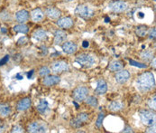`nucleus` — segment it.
<instances>
[{"label":"nucleus","instance_id":"f257e3e1","mask_svg":"<svg viewBox=\"0 0 156 133\" xmlns=\"http://www.w3.org/2000/svg\"><path fill=\"white\" fill-rule=\"evenodd\" d=\"M136 86H137V89L142 92H146V91H151L155 86L154 75L149 72L142 73L141 75L137 77Z\"/></svg>","mask_w":156,"mask_h":133},{"label":"nucleus","instance_id":"f03ea898","mask_svg":"<svg viewBox=\"0 0 156 133\" xmlns=\"http://www.w3.org/2000/svg\"><path fill=\"white\" fill-rule=\"evenodd\" d=\"M140 118L142 122L146 126H153L155 123V114L153 111L143 110L140 111Z\"/></svg>","mask_w":156,"mask_h":133},{"label":"nucleus","instance_id":"7ed1b4c3","mask_svg":"<svg viewBox=\"0 0 156 133\" xmlns=\"http://www.w3.org/2000/svg\"><path fill=\"white\" fill-rule=\"evenodd\" d=\"M75 62L83 67H91L95 63V59L88 54H80L76 57Z\"/></svg>","mask_w":156,"mask_h":133},{"label":"nucleus","instance_id":"20e7f679","mask_svg":"<svg viewBox=\"0 0 156 133\" xmlns=\"http://www.w3.org/2000/svg\"><path fill=\"white\" fill-rule=\"evenodd\" d=\"M88 93H89V89L85 86H79L75 89L72 92V96H73V99L76 101V102H82L86 99V97L88 96Z\"/></svg>","mask_w":156,"mask_h":133},{"label":"nucleus","instance_id":"39448f33","mask_svg":"<svg viewBox=\"0 0 156 133\" xmlns=\"http://www.w3.org/2000/svg\"><path fill=\"white\" fill-rule=\"evenodd\" d=\"M48 127L44 121H34L28 126V132H47Z\"/></svg>","mask_w":156,"mask_h":133},{"label":"nucleus","instance_id":"423d86ee","mask_svg":"<svg viewBox=\"0 0 156 133\" xmlns=\"http://www.w3.org/2000/svg\"><path fill=\"white\" fill-rule=\"evenodd\" d=\"M88 120H89V114H87V113H80L75 119H73L70 121V125H71V127L78 129V128L83 126L84 124H86Z\"/></svg>","mask_w":156,"mask_h":133},{"label":"nucleus","instance_id":"0eeeda50","mask_svg":"<svg viewBox=\"0 0 156 133\" xmlns=\"http://www.w3.org/2000/svg\"><path fill=\"white\" fill-rule=\"evenodd\" d=\"M75 14L82 18L88 19L93 16V11L89 8V6H85V5H80L75 9Z\"/></svg>","mask_w":156,"mask_h":133},{"label":"nucleus","instance_id":"6e6552de","mask_svg":"<svg viewBox=\"0 0 156 133\" xmlns=\"http://www.w3.org/2000/svg\"><path fill=\"white\" fill-rule=\"evenodd\" d=\"M108 6L114 13H122L127 9V4L121 0L112 2L109 4Z\"/></svg>","mask_w":156,"mask_h":133},{"label":"nucleus","instance_id":"1a4fd4ad","mask_svg":"<svg viewBox=\"0 0 156 133\" xmlns=\"http://www.w3.org/2000/svg\"><path fill=\"white\" fill-rule=\"evenodd\" d=\"M69 70V65L65 61H56L51 64V71L58 73Z\"/></svg>","mask_w":156,"mask_h":133},{"label":"nucleus","instance_id":"9d476101","mask_svg":"<svg viewBox=\"0 0 156 133\" xmlns=\"http://www.w3.org/2000/svg\"><path fill=\"white\" fill-rule=\"evenodd\" d=\"M61 78L57 75H47L43 81V83L47 87H51L53 85H56L60 83Z\"/></svg>","mask_w":156,"mask_h":133},{"label":"nucleus","instance_id":"9b49d317","mask_svg":"<svg viewBox=\"0 0 156 133\" xmlns=\"http://www.w3.org/2000/svg\"><path fill=\"white\" fill-rule=\"evenodd\" d=\"M115 81L118 83H125L128 81V79L130 78V73L128 71H126V70H122L118 72H116L115 74Z\"/></svg>","mask_w":156,"mask_h":133},{"label":"nucleus","instance_id":"f8f14e48","mask_svg":"<svg viewBox=\"0 0 156 133\" xmlns=\"http://www.w3.org/2000/svg\"><path fill=\"white\" fill-rule=\"evenodd\" d=\"M57 24L59 25V27L61 28H63V29H69L70 28L72 25H73V21L70 17H62V18H59L58 21H57Z\"/></svg>","mask_w":156,"mask_h":133},{"label":"nucleus","instance_id":"ddd939ff","mask_svg":"<svg viewBox=\"0 0 156 133\" xmlns=\"http://www.w3.org/2000/svg\"><path fill=\"white\" fill-rule=\"evenodd\" d=\"M67 39V34L62 30H57L54 35V43L55 44H62Z\"/></svg>","mask_w":156,"mask_h":133},{"label":"nucleus","instance_id":"4468645a","mask_svg":"<svg viewBox=\"0 0 156 133\" xmlns=\"http://www.w3.org/2000/svg\"><path fill=\"white\" fill-rule=\"evenodd\" d=\"M108 91V84L107 83L102 80V79H99L98 81V85H97V88L95 90V93L98 94V95H103L107 92Z\"/></svg>","mask_w":156,"mask_h":133},{"label":"nucleus","instance_id":"2eb2a0df","mask_svg":"<svg viewBox=\"0 0 156 133\" xmlns=\"http://www.w3.org/2000/svg\"><path fill=\"white\" fill-rule=\"evenodd\" d=\"M31 17H32V20L34 22L38 23L43 21V19L44 17V12L40 8H35V9H34L32 11Z\"/></svg>","mask_w":156,"mask_h":133},{"label":"nucleus","instance_id":"dca6fc26","mask_svg":"<svg viewBox=\"0 0 156 133\" xmlns=\"http://www.w3.org/2000/svg\"><path fill=\"white\" fill-rule=\"evenodd\" d=\"M31 99L29 98H24V99H22L21 101L18 102L17 105H16V109L17 111H26L28 108H30L31 106Z\"/></svg>","mask_w":156,"mask_h":133},{"label":"nucleus","instance_id":"f3484780","mask_svg":"<svg viewBox=\"0 0 156 133\" xmlns=\"http://www.w3.org/2000/svg\"><path fill=\"white\" fill-rule=\"evenodd\" d=\"M77 44L72 43V42H66L62 44V50L68 54H72L77 52Z\"/></svg>","mask_w":156,"mask_h":133},{"label":"nucleus","instance_id":"a211bd4d","mask_svg":"<svg viewBox=\"0 0 156 133\" xmlns=\"http://www.w3.org/2000/svg\"><path fill=\"white\" fill-rule=\"evenodd\" d=\"M45 15L51 18V19H58L61 15H62V12L57 9V8H53V7H51V8H48L46 11H45Z\"/></svg>","mask_w":156,"mask_h":133},{"label":"nucleus","instance_id":"6ab92c4d","mask_svg":"<svg viewBox=\"0 0 156 133\" xmlns=\"http://www.w3.org/2000/svg\"><path fill=\"white\" fill-rule=\"evenodd\" d=\"M29 12L26 11V10H20L16 13V21L21 24H23V23L27 22L28 19H29Z\"/></svg>","mask_w":156,"mask_h":133},{"label":"nucleus","instance_id":"aec40b11","mask_svg":"<svg viewBox=\"0 0 156 133\" xmlns=\"http://www.w3.org/2000/svg\"><path fill=\"white\" fill-rule=\"evenodd\" d=\"M33 37L37 41H44L47 38V34L44 30L38 29V30L34 31V33L33 34Z\"/></svg>","mask_w":156,"mask_h":133},{"label":"nucleus","instance_id":"412c9836","mask_svg":"<svg viewBox=\"0 0 156 133\" xmlns=\"http://www.w3.org/2000/svg\"><path fill=\"white\" fill-rule=\"evenodd\" d=\"M123 108H124V104L122 102H117V101L112 102L108 105V109L111 111H114V112L121 111Z\"/></svg>","mask_w":156,"mask_h":133},{"label":"nucleus","instance_id":"4be33fe9","mask_svg":"<svg viewBox=\"0 0 156 133\" xmlns=\"http://www.w3.org/2000/svg\"><path fill=\"white\" fill-rule=\"evenodd\" d=\"M123 66H124V65H123L122 62H120V61H113L108 65V70L111 71V72H117V71L122 70Z\"/></svg>","mask_w":156,"mask_h":133},{"label":"nucleus","instance_id":"5701e85b","mask_svg":"<svg viewBox=\"0 0 156 133\" xmlns=\"http://www.w3.org/2000/svg\"><path fill=\"white\" fill-rule=\"evenodd\" d=\"M147 30H148V28L146 25H139L135 29V34L139 37H144L146 35Z\"/></svg>","mask_w":156,"mask_h":133},{"label":"nucleus","instance_id":"b1692460","mask_svg":"<svg viewBox=\"0 0 156 133\" xmlns=\"http://www.w3.org/2000/svg\"><path fill=\"white\" fill-rule=\"evenodd\" d=\"M11 113V108L5 104H0V115L2 117H6Z\"/></svg>","mask_w":156,"mask_h":133},{"label":"nucleus","instance_id":"393cba45","mask_svg":"<svg viewBox=\"0 0 156 133\" xmlns=\"http://www.w3.org/2000/svg\"><path fill=\"white\" fill-rule=\"evenodd\" d=\"M36 109H37V111H39L40 113H44L46 110L48 109V102H47V101L44 100V99L41 100L39 104L37 105Z\"/></svg>","mask_w":156,"mask_h":133},{"label":"nucleus","instance_id":"a878e982","mask_svg":"<svg viewBox=\"0 0 156 133\" xmlns=\"http://www.w3.org/2000/svg\"><path fill=\"white\" fill-rule=\"evenodd\" d=\"M14 31L16 33H21V34H26L28 31H29V28L27 25L21 24H18V25H16L14 27Z\"/></svg>","mask_w":156,"mask_h":133},{"label":"nucleus","instance_id":"bb28decb","mask_svg":"<svg viewBox=\"0 0 156 133\" xmlns=\"http://www.w3.org/2000/svg\"><path fill=\"white\" fill-rule=\"evenodd\" d=\"M140 56H141V58H142L144 61L147 62V61H150L151 59H153L154 54H153V53H152L151 51L145 50V51H144V52L141 53V55H140Z\"/></svg>","mask_w":156,"mask_h":133},{"label":"nucleus","instance_id":"cd10ccee","mask_svg":"<svg viewBox=\"0 0 156 133\" xmlns=\"http://www.w3.org/2000/svg\"><path fill=\"white\" fill-rule=\"evenodd\" d=\"M85 101H86V103H87V104H89V106H91V107H93V108L97 107V106H98V104L97 98H96V97H94V96H89V97H88V98L86 97Z\"/></svg>","mask_w":156,"mask_h":133},{"label":"nucleus","instance_id":"c85d7f7f","mask_svg":"<svg viewBox=\"0 0 156 133\" xmlns=\"http://www.w3.org/2000/svg\"><path fill=\"white\" fill-rule=\"evenodd\" d=\"M50 72H51V70L46 66H43L39 70V75L42 77H45V76L49 75Z\"/></svg>","mask_w":156,"mask_h":133},{"label":"nucleus","instance_id":"c756f323","mask_svg":"<svg viewBox=\"0 0 156 133\" xmlns=\"http://www.w3.org/2000/svg\"><path fill=\"white\" fill-rule=\"evenodd\" d=\"M105 118V113L104 112H100L99 115H98V120L96 122V127L97 128H100L102 126V122H103V120Z\"/></svg>","mask_w":156,"mask_h":133},{"label":"nucleus","instance_id":"7c9ffc66","mask_svg":"<svg viewBox=\"0 0 156 133\" xmlns=\"http://www.w3.org/2000/svg\"><path fill=\"white\" fill-rule=\"evenodd\" d=\"M129 63H130V65H131L139 67V68H146V67H147V65H146L140 64V63H138V62H135V61H134V60H129Z\"/></svg>","mask_w":156,"mask_h":133},{"label":"nucleus","instance_id":"2f4dec72","mask_svg":"<svg viewBox=\"0 0 156 133\" xmlns=\"http://www.w3.org/2000/svg\"><path fill=\"white\" fill-rule=\"evenodd\" d=\"M149 107L152 110L155 111V96H154V98L150 100V102H149Z\"/></svg>","mask_w":156,"mask_h":133},{"label":"nucleus","instance_id":"473e14b6","mask_svg":"<svg viewBox=\"0 0 156 133\" xmlns=\"http://www.w3.org/2000/svg\"><path fill=\"white\" fill-rule=\"evenodd\" d=\"M8 60H9V55H5L3 59H1V60H0V66H1V65H5V64L8 62Z\"/></svg>","mask_w":156,"mask_h":133},{"label":"nucleus","instance_id":"72a5a7b5","mask_svg":"<svg viewBox=\"0 0 156 133\" xmlns=\"http://www.w3.org/2000/svg\"><path fill=\"white\" fill-rule=\"evenodd\" d=\"M155 28H153V29L150 31V33H149V37H150L151 39H154V40L155 39Z\"/></svg>","mask_w":156,"mask_h":133},{"label":"nucleus","instance_id":"f704fd0d","mask_svg":"<svg viewBox=\"0 0 156 133\" xmlns=\"http://www.w3.org/2000/svg\"><path fill=\"white\" fill-rule=\"evenodd\" d=\"M11 131H12V132H23V131L22 127H20V126H16V127L13 128V130H12Z\"/></svg>","mask_w":156,"mask_h":133},{"label":"nucleus","instance_id":"c9c22d12","mask_svg":"<svg viewBox=\"0 0 156 133\" xmlns=\"http://www.w3.org/2000/svg\"><path fill=\"white\" fill-rule=\"evenodd\" d=\"M27 41H28V39L25 37V36H23V37H21L19 40H18V44H25V43H27Z\"/></svg>","mask_w":156,"mask_h":133},{"label":"nucleus","instance_id":"e433bc0d","mask_svg":"<svg viewBox=\"0 0 156 133\" xmlns=\"http://www.w3.org/2000/svg\"><path fill=\"white\" fill-rule=\"evenodd\" d=\"M34 70L30 71V72L27 73V77H28L29 79H31V78H32V76H33V74H34Z\"/></svg>","mask_w":156,"mask_h":133},{"label":"nucleus","instance_id":"4c0bfd02","mask_svg":"<svg viewBox=\"0 0 156 133\" xmlns=\"http://www.w3.org/2000/svg\"><path fill=\"white\" fill-rule=\"evenodd\" d=\"M123 132H133V130H132L131 128H128V127H127L126 130L123 131Z\"/></svg>","mask_w":156,"mask_h":133},{"label":"nucleus","instance_id":"58836bf2","mask_svg":"<svg viewBox=\"0 0 156 133\" xmlns=\"http://www.w3.org/2000/svg\"><path fill=\"white\" fill-rule=\"evenodd\" d=\"M89 42H87V41H84L83 43H82V46L84 47V48H87V47H89Z\"/></svg>","mask_w":156,"mask_h":133},{"label":"nucleus","instance_id":"ea45409f","mask_svg":"<svg viewBox=\"0 0 156 133\" xmlns=\"http://www.w3.org/2000/svg\"><path fill=\"white\" fill-rule=\"evenodd\" d=\"M16 78H17V80H22L23 76H21V75L18 73V74H16Z\"/></svg>","mask_w":156,"mask_h":133},{"label":"nucleus","instance_id":"a19ab883","mask_svg":"<svg viewBox=\"0 0 156 133\" xmlns=\"http://www.w3.org/2000/svg\"><path fill=\"white\" fill-rule=\"evenodd\" d=\"M73 104L76 106V108H77V109H79V105H78V103H77L76 102H73Z\"/></svg>","mask_w":156,"mask_h":133},{"label":"nucleus","instance_id":"79ce46f5","mask_svg":"<svg viewBox=\"0 0 156 133\" xmlns=\"http://www.w3.org/2000/svg\"><path fill=\"white\" fill-rule=\"evenodd\" d=\"M2 32H3V33H5L6 31H5V29H2Z\"/></svg>","mask_w":156,"mask_h":133},{"label":"nucleus","instance_id":"37998d69","mask_svg":"<svg viewBox=\"0 0 156 133\" xmlns=\"http://www.w3.org/2000/svg\"><path fill=\"white\" fill-rule=\"evenodd\" d=\"M63 1H65V2H70V1H72V0H63Z\"/></svg>","mask_w":156,"mask_h":133},{"label":"nucleus","instance_id":"c03bdc74","mask_svg":"<svg viewBox=\"0 0 156 133\" xmlns=\"http://www.w3.org/2000/svg\"><path fill=\"white\" fill-rule=\"evenodd\" d=\"M154 1H155V0H154Z\"/></svg>","mask_w":156,"mask_h":133}]
</instances>
